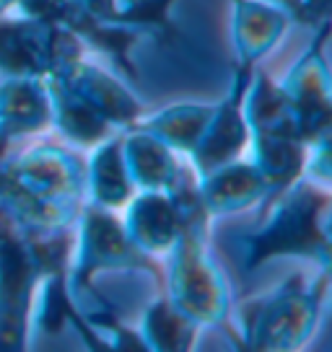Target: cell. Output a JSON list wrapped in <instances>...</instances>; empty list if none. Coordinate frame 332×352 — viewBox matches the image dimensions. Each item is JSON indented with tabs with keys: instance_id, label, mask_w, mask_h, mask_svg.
Segmentation results:
<instances>
[]
</instances>
